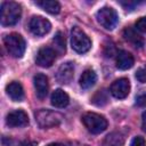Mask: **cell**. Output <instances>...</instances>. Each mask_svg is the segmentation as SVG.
<instances>
[{"instance_id":"cell-1","label":"cell","mask_w":146,"mask_h":146,"mask_svg":"<svg viewBox=\"0 0 146 146\" xmlns=\"http://www.w3.org/2000/svg\"><path fill=\"white\" fill-rule=\"evenodd\" d=\"M22 15V7L14 1H5L1 3V24L3 26H13L18 23Z\"/></svg>"},{"instance_id":"cell-2","label":"cell","mask_w":146,"mask_h":146,"mask_svg":"<svg viewBox=\"0 0 146 146\" xmlns=\"http://www.w3.org/2000/svg\"><path fill=\"white\" fill-rule=\"evenodd\" d=\"M3 43L9 55H11L15 58H21L25 52V48H26L25 40L18 33H10L5 35Z\"/></svg>"},{"instance_id":"cell-3","label":"cell","mask_w":146,"mask_h":146,"mask_svg":"<svg viewBox=\"0 0 146 146\" xmlns=\"http://www.w3.org/2000/svg\"><path fill=\"white\" fill-rule=\"evenodd\" d=\"M81 120H82L83 125L91 133H100V132L105 131L107 128L106 119L103 115L97 114V113H92V112L86 113V114H83Z\"/></svg>"},{"instance_id":"cell-4","label":"cell","mask_w":146,"mask_h":146,"mask_svg":"<svg viewBox=\"0 0 146 146\" xmlns=\"http://www.w3.org/2000/svg\"><path fill=\"white\" fill-rule=\"evenodd\" d=\"M71 46L76 52L84 54L91 48V40L80 27L74 26L71 31Z\"/></svg>"},{"instance_id":"cell-5","label":"cell","mask_w":146,"mask_h":146,"mask_svg":"<svg viewBox=\"0 0 146 146\" xmlns=\"http://www.w3.org/2000/svg\"><path fill=\"white\" fill-rule=\"evenodd\" d=\"M35 120L41 128L46 129L58 125L63 120V115L50 110H39L35 113Z\"/></svg>"},{"instance_id":"cell-6","label":"cell","mask_w":146,"mask_h":146,"mask_svg":"<svg viewBox=\"0 0 146 146\" xmlns=\"http://www.w3.org/2000/svg\"><path fill=\"white\" fill-rule=\"evenodd\" d=\"M97 22L106 30H113L119 22L116 11L111 7H103L96 14Z\"/></svg>"},{"instance_id":"cell-7","label":"cell","mask_w":146,"mask_h":146,"mask_svg":"<svg viewBox=\"0 0 146 146\" xmlns=\"http://www.w3.org/2000/svg\"><path fill=\"white\" fill-rule=\"evenodd\" d=\"M29 29L32 32V34H34L36 36H42L50 31L51 24L48 19H46L42 16H33L30 19Z\"/></svg>"},{"instance_id":"cell-8","label":"cell","mask_w":146,"mask_h":146,"mask_svg":"<svg viewBox=\"0 0 146 146\" xmlns=\"http://www.w3.org/2000/svg\"><path fill=\"white\" fill-rule=\"evenodd\" d=\"M56 51L51 47H42L39 49L35 63L41 67H50L56 59Z\"/></svg>"},{"instance_id":"cell-9","label":"cell","mask_w":146,"mask_h":146,"mask_svg":"<svg viewBox=\"0 0 146 146\" xmlns=\"http://www.w3.org/2000/svg\"><path fill=\"white\" fill-rule=\"evenodd\" d=\"M110 91L115 98H119V99L125 98L130 92V82H129V80L125 79V78H121V79L115 80L111 84Z\"/></svg>"},{"instance_id":"cell-10","label":"cell","mask_w":146,"mask_h":146,"mask_svg":"<svg viewBox=\"0 0 146 146\" xmlns=\"http://www.w3.org/2000/svg\"><path fill=\"white\" fill-rule=\"evenodd\" d=\"M6 123L11 128L25 127L29 124V116L23 110H16L7 114Z\"/></svg>"},{"instance_id":"cell-11","label":"cell","mask_w":146,"mask_h":146,"mask_svg":"<svg viewBox=\"0 0 146 146\" xmlns=\"http://www.w3.org/2000/svg\"><path fill=\"white\" fill-rule=\"evenodd\" d=\"M74 65L72 62H66L62 64L57 71V80L60 83H68L73 79Z\"/></svg>"},{"instance_id":"cell-12","label":"cell","mask_w":146,"mask_h":146,"mask_svg":"<svg viewBox=\"0 0 146 146\" xmlns=\"http://www.w3.org/2000/svg\"><path fill=\"white\" fill-rule=\"evenodd\" d=\"M33 82H34L36 97L39 99H43L47 96V92H48V78L44 74L39 73L34 76Z\"/></svg>"},{"instance_id":"cell-13","label":"cell","mask_w":146,"mask_h":146,"mask_svg":"<svg viewBox=\"0 0 146 146\" xmlns=\"http://www.w3.org/2000/svg\"><path fill=\"white\" fill-rule=\"evenodd\" d=\"M123 38L127 42L131 43L133 47L136 48H141L145 43L144 38L132 27H125L123 30Z\"/></svg>"},{"instance_id":"cell-14","label":"cell","mask_w":146,"mask_h":146,"mask_svg":"<svg viewBox=\"0 0 146 146\" xmlns=\"http://www.w3.org/2000/svg\"><path fill=\"white\" fill-rule=\"evenodd\" d=\"M7 95L15 102H22L24 99V89L22 84L17 81H13L6 87Z\"/></svg>"},{"instance_id":"cell-15","label":"cell","mask_w":146,"mask_h":146,"mask_svg":"<svg viewBox=\"0 0 146 146\" xmlns=\"http://www.w3.org/2000/svg\"><path fill=\"white\" fill-rule=\"evenodd\" d=\"M133 63H135V59L130 52H128L125 50H121L117 52V55H116V67L117 68H120V70L131 68L133 66Z\"/></svg>"},{"instance_id":"cell-16","label":"cell","mask_w":146,"mask_h":146,"mask_svg":"<svg viewBox=\"0 0 146 146\" xmlns=\"http://www.w3.org/2000/svg\"><path fill=\"white\" fill-rule=\"evenodd\" d=\"M50 100H51L52 106L58 107V108H62V107L67 106V104L70 102V98H68V95L65 91H63L62 89H56L51 94Z\"/></svg>"},{"instance_id":"cell-17","label":"cell","mask_w":146,"mask_h":146,"mask_svg":"<svg viewBox=\"0 0 146 146\" xmlns=\"http://www.w3.org/2000/svg\"><path fill=\"white\" fill-rule=\"evenodd\" d=\"M96 81H97V75H96L95 71L91 68L86 70L80 76V86L82 89L91 88L96 83Z\"/></svg>"},{"instance_id":"cell-18","label":"cell","mask_w":146,"mask_h":146,"mask_svg":"<svg viewBox=\"0 0 146 146\" xmlns=\"http://www.w3.org/2000/svg\"><path fill=\"white\" fill-rule=\"evenodd\" d=\"M123 145H124V136L119 131L111 132L105 137V139L102 143V146H123Z\"/></svg>"},{"instance_id":"cell-19","label":"cell","mask_w":146,"mask_h":146,"mask_svg":"<svg viewBox=\"0 0 146 146\" xmlns=\"http://www.w3.org/2000/svg\"><path fill=\"white\" fill-rule=\"evenodd\" d=\"M35 5L39 6L40 8H42L43 10H46L49 14L56 15L60 11V5L57 1L54 0H41V1H35Z\"/></svg>"},{"instance_id":"cell-20","label":"cell","mask_w":146,"mask_h":146,"mask_svg":"<svg viewBox=\"0 0 146 146\" xmlns=\"http://www.w3.org/2000/svg\"><path fill=\"white\" fill-rule=\"evenodd\" d=\"M51 42H52V44H54L52 49L56 51V54L62 55V54L65 52V50H66L65 36H64V34H63L62 32H57L56 35L52 38V41H51Z\"/></svg>"},{"instance_id":"cell-21","label":"cell","mask_w":146,"mask_h":146,"mask_svg":"<svg viewBox=\"0 0 146 146\" xmlns=\"http://www.w3.org/2000/svg\"><path fill=\"white\" fill-rule=\"evenodd\" d=\"M91 103L96 106H104L108 103V94L105 89L98 90L91 98Z\"/></svg>"},{"instance_id":"cell-22","label":"cell","mask_w":146,"mask_h":146,"mask_svg":"<svg viewBox=\"0 0 146 146\" xmlns=\"http://www.w3.org/2000/svg\"><path fill=\"white\" fill-rule=\"evenodd\" d=\"M136 29L140 32L146 33V16L145 17H140L137 22H136Z\"/></svg>"},{"instance_id":"cell-23","label":"cell","mask_w":146,"mask_h":146,"mask_svg":"<svg viewBox=\"0 0 146 146\" xmlns=\"http://www.w3.org/2000/svg\"><path fill=\"white\" fill-rule=\"evenodd\" d=\"M136 79L139 82L145 83L146 82V68H138L136 72Z\"/></svg>"},{"instance_id":"cell-24","label":"cell","mask_w":146,"mask_h":146,"mask_svg":"<svg viewBox=\"0 0 146 146\" xmlns=\"http://www.w3.org/2000/svg\"><path fill=\"white\" fill-rule=\"evenodd\" d=\"M136 105L139 107H145L146 106V92L140 94L136 97Z\"/></svg>"},{"instance_id":"cell-25","label":"cell","mask_w":146,"mask_h":146,"mask_svg":"<svg viewBox=\"0 0 146 146\" xmlns=\"http://www.w3.org/2000/svg\"><path fill=\"white\" fill-rule=\"evenodd\" d=\"M130 146H146V140L141 136H137L132 139Z\"/></svg>"},{"instance_id":"cell-26","label":"cell","mask_w":146,"mask_h":146,"mask_svg":"<svg viewBox=\"0 0 146 146\" xmlns=\"http://www.w3.org/2000/svg\"><path fill=\"white\" fill-rule=\"evenodd\" d=\"M115 52V47L111 43V44H105V48H104V54L106 57H112Z\"/></svg>"},{"instance_id":"cell-27","label":"cell","mask_w":146,"mask_h":146,"mask_svg":"<svg viewBox=\"0 0 146 146\" xmlns=\"http://www.w3.org/2000/svg\"><path fill=\"white\" fill-rule=\"evenodd\" d=\"M120 3H121L127 10H132L133 7H136L139 2H138V1H120Z\"/></svg>"},{"instance_id":"cell-28","label":"cell","mask_w":146,"mask_h":146,"mask_svg":"<svg viewBox=\"0 0 146 146\" xmlns=\"http://www.w3.org/2000/svg\"><path fill=\"white\" fill-rule=\"evenodd\" d=\"M36 145H38V143L34 140H24L18 146H36Z\"/></svg>"},{"instance_id":"cell-29","label":"cell","mask_w":146,"mask_h":146,"mask_svg":"<svg viewBox=\"0 0 146 146\" xmlns=\"http://www.w3.org/2000/svg\"><path fill=\"white\" fill-rule=\"evenodd\" d=\"M141 128L146 132V111L141 114Z\"/></svg>"},{"instance_id":"cell-30","label":"cell","mask_w":146,"mask_h":146,"mask_svg":"<svg viewBox=\"0 0 146 146\" xmlns=\"http://www.w3.org/2000/svg\"><path fill=\"white\" fill-rule=\"evenodd\" d=\"M47 146H65V145L60 144V143H51V144H48Z\"/></svg>"}]
</instances>
